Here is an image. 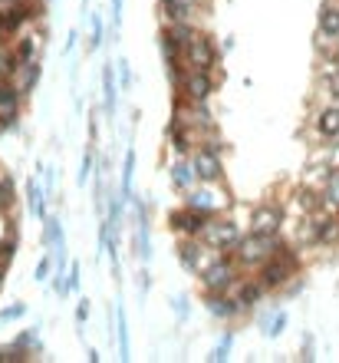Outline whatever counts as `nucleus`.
<instances>
[{
	"label": "nucleus",
	"mask_w": 339,
	"mask_h": 363,
	"mask_svg": "<svg viewBox=\"0 0 339 363\" xmlns=\"http://www.w3.org/2000/svg\"><path fill=\"white\" fill-rule=\"evenodd\" d=\"M294 271H296V255H290L287 248L277 244V251L267 257L264 268H260V284H264V291L267 288H280L287 277H294Z\"/></svg>",
	"instance_id": "obj_1"
},
{
	"label": "nucleus",
	"mask_w": 339,
	"mask_h": 363,
	"mask_svg": "<svg viewBox=\"0 0 339 363\" xmlns=\"http://www.w3.org/2000/svg\"><path fill=\"white\" fill-rule=\"evenodd\" d=\"M274 235H251V238H240L237 242V261L240 264H264L267 257L274 255Z\"/></svg>",
	"instance_id": "obj_2"
},
{
	"label": "nucleus",
	"mask_w": 339,
	"mask_h": 363,
	"mask_svg": "<svg viewBox=\"0 0 339 363\" xmlns=\"http://www.w3.org/2000/svg\"><path fill=\"white\" fill-rule=\"evenodd\" d=\"M181 50H185V57H188V63L194 70H211L214 66V43L207 37H201V33H192Z\"/></svg>",
	"instance_id": "obj_3"
},
{
	"label": "nucleus",
	"mask_w": 339,
	"mask_h": 363,
	"mask_svg": "<svg viewBox=\"0 0 339 363\" xmlns=\"http://www.w3.org/2000/svg\"><path fill=\"white\" fill-rule=\"evenodd\" d=\"M172 228L175 231H181V235H205L207 228V212H198V208H192V205H185V208H178V212H172Z\"/></svg>",
	"instance_id": "obj_4"
},
{
	"label": "nucleus",
	"mask_w": 339,
	"mask_h": 363,
	"mask_svg": "<svg viewBox=\"0 0 339 363\" xmlns=\"http://www.w3.org/2000/svg\"><path fill=\"white\" fill-rule=\"evenodd\" d=\"M201 281H205L207 291H218V294H221V291L231 288V281H234V264L218 257L214 264H207L205 271H201Z\"/></svg>",
	"instance_id": "obj_5"
},
{
	"label": "nucleus",
	"mask_w": 339,
	"mask_h": 363,
	"mask_svg": "<svg viewBox=\"0 0 339 363\" xmlns=\"http://www.w3.org/2000/svg\"><path fill=\"white\" fill-rule=\"evenodd\" d=\"M205 242L211 244V248H237V242H240V231H237L234 222H218V225H211V222H207Z\"/></svg>",
	"instance_id": "obj_6"
},
{
	"label": "nucleus",
	"mask_w": 339,
	"mask_h": 363,
	"mask_svg": "<svg viewBox=\"0 0 339 363\" xmlns=\"http://www.w3.org/2000/svg\"><path fill=\"white\" fill-rule=\"evenodd\" d=\"M280 225H283V212L277 205H264V208L254 212V222H251L254 235H277Z\"/></svg>",
	"instance_id": "obj_7"
},
{
	"label": "nucleus",
	"mask_w": 339,
	"mask_h": 363,
	"mask_svg": "<svg viewBox=\"0 0 339 363\" xmlns=\"http://www.w3.org/2000/svg\"><path fill=\"white\" fill-rule=\"evenodd\" d=\"M185 92L192 99H198V103H205L207 96L214 92V79L207 76V70H194V73L185 76Z\"/></svg>",
	"instance_id": "obj_8"
},
{
	"label": "nucleus",
	"mask_w": 339,
	"mask_h": 363,
	"mask_svg": "<svg viewBox=\"0 0 339 363\" xmlns=\"http://www.w3.org/2000/svg\"><path fill=\"white\" fill-rule=\"evenodd\" d=\"M316 23H320V33H323V37L339 40V3L326 0L323 7H320V14H316Z\"/></svg>",
	"instance_id": "obj_9"
},
{
	"label": "nucleus",
	"mask_w": 339,
	"mask_h": 363,
	"mask_svg": "<svg viewBox=\"0 0 339 363\" xmlns=\"http://www.w3.org/2000/svg\"><path fill=\"white\" fill-rule=\"evenodd\" d=\"M310 225H313V242H320V244L339 242V218L323 215V218H316V222H310Z\"/></svg>",
	"instance_id": "obj_10"
},
{
	"label": "nucleus",
	"mask_w": 339,
	"mask_h": 363,
	"mask_svg": "<svg viewBox=\"0 0 339 363\" xmlns=\"http://www.w3.org/2000/svg\"><path fill=\"white\" fill-rule=\"evenodd\" d=\"M194 172H198V179H205V182L221 179V159H218L214 152H201V155L194 159Z\"/></svg>",
	"instance_id": "obj_11"
},
{
	"label": "nucleus",
	"mask_w": 339,
	"mask_h": 363,
	"mask_svg": "<svg viewBox=\"0 0 339 363\" xmlns=\"http://www.w3.org/2000/svg\"><path fill=\"white\" fill-rule=\"evenodd\" d=\"M316 133L326 136V139H336L339 136V109L336 106L320 109V116H316Z\"/></svg>",
	"instance_id": "obj_12"
},
{
	"label": "nucleus",
	"mask_w": 339,
	"mask_h": 363,
	"mask_svg": "<svg viewBox=\"0 0 339 363\" xmlns=\"http://www.w3.org/2000/svg\"><path fill=\"white\" fill-rule=\"evenodd\" d=\"M207 311L214 314V317H221V320H231L240 311V304L237 301H227V297H221L218 291H214V297H207Z\"/></svg>",
	"instance_id": "obj_13"
},
{
	"label": "nucleus",
	"mask_w": 339,
	"mask_h": 363,
	"mask_svg": "<svg viewBox=\"0 0 339 363\" xmlns=\"http://www.w3.org/2000/svg\"><path fill=\"white\" fill-rule=\"evenodd\" d=\"M296 202H300V208H303V212L316 215L326 205V195H323V192H316V188H300V192H296Z\"/></svg>",
	"instance_id": "obj_14"
},
{
	"label": "nucleus",
	"mask_w": 339,
	"mask_h": 363,
	"mask_svg": "<svg viewBox=\"0 0 339 363\" xmlns=\"http://www.w3.org/2000/svg\"><path fill=\"white\" fill-rule=\"evenodd\" d=\"M194 179H198V172H194V162H178L175 172H172V182H175V188H192Z\"/></svg>",
	"instance_id": "obj_15"
},
{
	"label": "nucleus",
	"mask_w": 339,
	"mask_h": 363,
	"mask_svg": "<svg viewBox=\"0 0 339 363\" xmlns=\"http://www.w3.org/2000/svg\"><path fill=\"white\" fill-rule=\"evenodd\" d=\"M116 66H109L105 63L103 70V92H105V112H109V119H112V112H116V76H112Z\"/></svg>",
	"instance_id": "obj_16"
},
{
	"label": "nucleus",
	"mask_w": 339,
	"mask_h": 363,
	"mask_svg": "<svg viewBox=\"0 0 339 363\" xmlns=\"http://www.w3.org/2000/svg\"><path fill=\"white\" fill-rule=\"evenodd\" d=\"M178 251H181V264H185L188 271H205V268H201V248H198V244H181Z\"/></svg>",
	"instance_id": "obj_17"
},
{
	"label": "nucleus",
	"mask_w": 339,
	"mask_h": 363,
	"mask_svg": "<svg viewBox=\"0 0 339 363\" xmlns=\"http://www.w3.org/2000/svg\"><path fill=\"white\" fill-rule=\"evenodd\" d=\"M162 3L172 20H185V17L194 10V0H162Z\"/></svg>",
	"instance_id": "obj_18"
},
{
	"label": "nucleus",
	"mask_w": 339,
	"mask_h": 363,
	"mask_svg": "<svg viewBox=\"0 0 339 363\" xmlns=\"http://www.w3.org/2000/svg\"><path fill=\"white\" fill-rule=\"evenodd\" d=\"M27 7H10V10H7V14H3V33H14L17 27H20V23H23V20H27Z\"/></svg>",
	"instance_id": "obj_19"
},
{
	"label": "nucleus",
	"mask_w": 339,
	"mask_h": 363,
	"mask_svg": "<svg viewBox=\"0 0 339 363\" xmlns=\"http://www.w3.org/2000/svg\"><path fill=\"white\" fill-rule=\"evenodd\" d=\"M260 294H264V284H260V281H257V284H244L240 294H237V304H240V307H251V304L260 301Z\"/></svg>",
	"instance_id": "obj_20"
},
{
	"label": "nucleus",
	"mask_w": 339,
	"mask_h": 363,
	"mask_svg": "<svg viewBox=\"0 0 339 363\" xmlns=\"http://www.w3.org/2000/svg\"><path fill=\"white\" fill-rule=\"evenodd\" d=\"M323 195H326V205H333V208H339V168H333V172H329V179H326Z\"/></svg>",
	"instance_id": "obj_21"
},
{
	"label": "nucleus",
	"mask_w": 339,
	"mask_h": 363,
	"mask_svg": "<svg viewBox=\"0 0 339 363\" xmlns=\"http://www.w3.org/2000/svg\"><path fill=\"white\" fill-rule=\"evenodd\" d=\"M188 205L192 208H198V212H211V208H221V202L214 195H207V192H198V195L188 198Z\"/></svg>",
	"instance_id": "obj_22"
},
{
	"label": "nucleus",
	"mask_w": 339,
	"mask_h": 363,
	"mask_svg": "<svg viewBox=\"0 0 339 363\" xmlns=\"http://www.w3.org/2000/svg\"><path fill=\"white\" fill-rule=\"evenodd\" d=\"M132 168H135V152L125 155V166H122V192L129 195V188H132Z\"/></svg>",
	"instance_id": "obj_23"
},
{
	"label": "nucleus",
	"mask_w": 339,
	"mask_h": 363,
	"mask_svg": "<svg viewBox=\"0 0 339 363\" xmlns=\"http://www.w3.org/2000/svg\"><path fill=\"white\" fill-rule=\"evenodd\" d=\"M14 106H17V90L14 86H0V109H7V112H14Z\"/></svg>",
	"instance_id": "obj_24"
},
{
	"label": "nucleus",
	"mask_w": 339,
	"mask_h": 363,
	"mask_svg": "<svg viewBox=\"0 0 339 363\" xmlns=\"http://www.w3.org/2000/svg\"><path fill=\"white\" fill-rule=\"evenodd\" d=\"M14 251H17V242H14V238L0 242V268H7V264L14 261Z\"/></svg>",
	"instance_id": "obj_25"
},
{
	"label": "nucleus",
	"mask_w": 339,
	"mask_h": 363,
	"mask_svg": "<svg viewBox=\"0 0 339 363\" xmlns=\"http://www.w3.org/2000/svg\"><path fill=\"white\" fill-rule=\"evenodd\" d=\"M119 344H122V357L129 360V331H125V314L119 311Z\"/></svg>",
	"instance_id": "obj_26"
},
{
	"label": "nucleus",
	"mask_w": 339,
	"mask_h": 363,
	"mask_svg": "<svg viewBox=\"0 0 339 363\" xmlns=\"http://www.w3.org/2000/svg\"><path fill=\"white\" fill-rule=\"evenodd\" d=\"M172 136H175V149H178V152H188V149H192V136H185L178 122H175V129H172Z\"/></svg>",
	"instance_id": "obj_27"
},
{
	"label": "nucleus",
	"mask_w": 339,
	"mask_h": 363,
	"mask_svg": "<svg viewBox=\"0 0 339 363\" xmlns=\"http://www.w3.org/2000/svg\"><path fill=\"white\" fill-rule=\"evenodd\" d=\"M283 327H287V314H277V317H274V324H270V337H280L283 333Z\"/></svg>",
	"instance_id": "obj_28"
},
{
	"label": "nucleus",
	"mask_w": 339,
	"mask_h": 363,
	"mask_svg": "<svg viewBox=\"0 0 339 363\" xmlns=\"http://www.w3.org/2000/svg\"><path fill=\"white\" fill-rule=\"evenodd\" d=\"M23 314V304H14V307H7V311H0V320H17Z\"/></svg>",
	"instance_id": "obj_29"
},
{
	"label": "nucleus",
	"mask_w": 339,
	"mask_h": 363,
	"mask_svg": "<svg viewBox=\"0 0 339 363\" xmlns=\"http://www.w3.org/2000/svg\"><path fill=\"white\" fill-rule=\"evenodd\" d=\"M10 73H14V57L0 53V76H10Z\"/></svg>",
	"instance_id": "obj_30"
},
{
	"label": "nucleus",
	"mask_w": 339,
	"mask_h": 363,
	"mask_svg": "<svg viewBox=\"0 0 339 363\" xmlns=\"http://www.w3.org/2000/svg\"><path fill=\"white\" fill-rule=\"evenodd\" d=\"M37 79H40V66H37V63H30L27 79H23V83H27V90H30V86H37Z\"/></svg>",
	"instance_id": "obj_31"
},
{
	"label": "nucleus",
	"mask_w": 339,
	"mask_h": 363,
	"mask_svg": "<svg viewBox=\"0 0 339 363\" xmlns=\"http://www.w3.org/2000/svg\"><path fill=\"white\" fill-rule=\"evenodd\" d=\"M326 86H329V92H333V96H339V66L333 70V73H329V79H326Z\"/></svg>",
	"instance_id": "obj_32"
},
{
	"label": "nucleus",
	"mask_w": 339,
	"mask_h": 363,
	"mask_svg": "<svg viewBox=\"0 0 339 363\" xmlns=\"http://www.w3.org/2000/svg\"><path fill=\"white\" fill-rule=\"evenodd\" d=\"M10 195H14V188H10V179H3V182H0V202L7 205V202H10Z\"/></svg>",
	"instance_id": "obj_33"
},
{
	"label": "nucleus",
	"mask_w": 339,
	"mask_h": 363,
	"mask_svg": "<svg viewBox=\"0 0 339 363\" xmlns=\"http://www.w3.org/2000/svg\"><path fill=\"white\" fill-rule=\"evenodd\" d=\"M33 53H37V43H30V40H27V43L20 46V60H30Z\"/></svg>",
	"instance_id": "obj_34"
},
{
	"label": "nucleus",
	"mask_w": 339,
	"mask_h": 363,
	"mask_svg": "<svg viewBox=\"0 0 339 363\" xmlns=\"http://www.w3.org/2000/svg\"><path fill=\"white\" fill-rule=\"evenodd\" d=\"M76 284H79V268H73V271H70V281H66V291H76Z\"/></svg>",
	"instance_id": "obj_35"
},
{
	"label": "nucleus",
	"mask_w": 339,
	"mask_h": 363,
	"mask_svg": "<svg viewBox=\"0 0 339 363\" xmlns=\"http://www.w3.org/2000/svg\"><path fill=\"white\" fill-rule=\"evenodd\" d=\"M89 317V307H86V301L79 304V307H76V320H79V324H83V320Z\"/></svg>",
	"instance_id": "obj_36"
},
{
	"label": "nucleus",
	"mask_w": 339,
	"mask_h": 363,
	"mask_svg": "<svg viewBox=\"0 0 339 363\" xmlns=\"http://www.w3.org/2000/svg\"><path fill=\"white\" fill-rule=\"evenodd\" d=\"M46 274H50V261H46V257H43V261H40V268H37V277H40V281H43Z\"/></svg>",
	"instance_id": "obj_37"
},
{
	"label": "nucleus",
	"mask_w": 339,
	"mask_h": 363,
	"mask_svg": "<svg viewBox=\"0 0 339 363\" xmlns=\"http://www.w3.org/2000/svg\"><path fill=\"white\" fill-rule=\"evenodd\" d=\"M119 17H122V0H112V20L119 23Z\"/></svg>",
	"instance_id": "obj_38"
},
{
	"label": "nucleus",
	"mask_w": 339,
	"mask_h": 363,
	"mask_svg": "<svg viewBox=\"0 0 339 363\" xmlns=\"http://www.w3.org/2000/svg\"><path fill=\"white\" fill-rule=\"evenodd\" d=\"M3 271H7V268H0V281H3Z\"/></svg>",
	"instance_id": "obj_39"
}]
</instances>
